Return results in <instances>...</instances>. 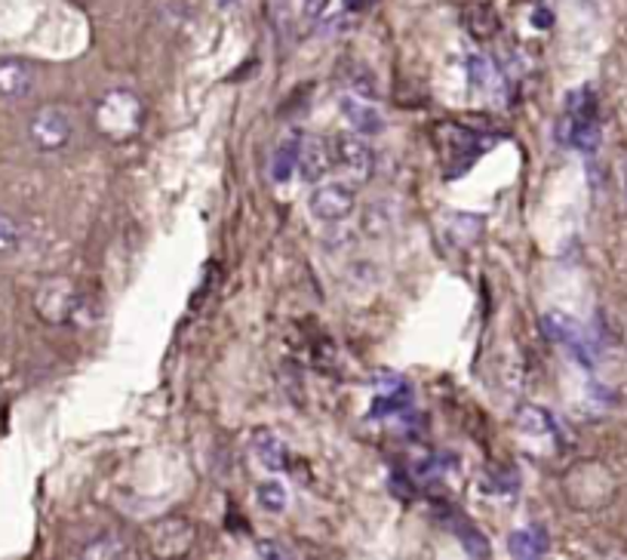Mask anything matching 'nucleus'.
<instances>
[{
	"label": "nucleus",
	"instance_id": "9d476101",
	"mask_svg": "<svg viewBox=\"0 0 627 560\" xmlns=\"http://www.w3.org/2000/svg\"><path fill=\"white\" fill-rule=\"evenodd\" d=\"M339 105L341 115L348 118V123L354 127V133H360V136H375V133L385 130V120L378 115V108H373L363 96H341Z\"/></svg>",
	"mask_w": 627,
	"mask_h": 560
},
{
	"label": "nucleus",
	"instance_id": "2eb2a0df",
	"mask_svg": "<svg viewBox=\"0 0 627 560\" xmlns=\"http://www.w3.org/2000/svg\"><path fill=\"white\" fill-rule=\"evenodd\" d=\"M299 148H302V139L299 136L287 139V142L277 148V154H274V164H272V176L277 179V182H287L289 176H292V170L299 167Z\"/></svg>",
	"mask_w": 627,
	"mask_h": 560
},
{
	"label": "nucleus",
	"instance_id": "f03ea898",
	"mask_svg": "<svg viewBox=\"0 0 627 560\" xmlns=\"http://www.w3.org/2000/svg\"><path fill=\"white\" fill-rule=\"evenodd\" d=\"M434 142L441 145L446 179L461 176L480 154L492 148V139L480 136V133L468 130V127H458V123H443L441 130H434Z\"/></svg>",
	"mask_w": 627,
	"mask_h": 560
},
{
	"label": "nucleus",
	"instance_id": "412c9836",
	"mask_svg": "<svg viewBox=\"0 0 627 560\" xmlns=\"http://www.w3.org/2000/svg\"><path fill=\"white\" fill-rule=\"evenodd\" d=\"M292 551H289L287 545L280 543H258V558H289Z\"/></svg>",
	"mask_w": 627,
	"mask_h": 560
},
{
	"label": "nucleus",
	"instance_id": "6ab92c4d",
	"mask_svg": "<svg viewBox=\"0 0 627 560\" xmlns=\"http://www.w3.org/2000/svg\"><path fill=\"white\" fill-rule=\"evenodd\" d=\"M258 505L265 511H272V514H280V511L287 509V490L280 484H274V480L262 484L258 487Z\"/></svg>",
	"mask_w": 627,
	"mask_h": 560
},
{
	"label": "nucleus",
	"instance_id": "aec40b11",
	"mask_svg": "<svg viewBox=\"0 0 627 560\" xmlns=\"http://www.w3.org/2000/svg\"><path fill=\"white\" fill-rule=\"evenodd\" d=\"M84 555L86 558H123V555H126V545L108 536V539H96L93 545H86Z\"/></svg>",
	"mask_w": 627,
	"mask_h": 560
},
{
	"label": "nucleus",
	"instance_id": "4be33fe9",
	"mask_svg": "<svg viewBox=\"0 0 627 560\" xmlns=\"http://www.w3.org/2000/svg\"><path fill=\"white\" fill-rule=\"evenodd\" d=\"M532 22H535V25H542V28H547V25H551V13H547V10H539V13L532 16Z\"/></svg>",
	"mask_w": 627,
	"mask_h": 560
},
{
	"label": "nucleus",
	"instance_id": "9b49d317",
	"mask_svg": "<svg viewBox=\"0 0 627 560\" xmlns=\"http://www.w3.org/2000/svg\"><path fill=\"white\" fill-rule=\"evenodd\" d=\"M508 548L514 558H542L547 551V533L542 526H526V529H517L510 533Z\"/></svg>",
	"mask_w": 627,
	"mask_h": 560
},
{
	"label": "nucleus",
	"instance_id": "ddd939ff",
	"mask_svg": "<svg viewBox=\"0 0 627 560\" xmlns=\"http://www.w3.org/2000/svg\"><path fill=\"white\" fill-rule=\"evenodd\" d=\"M465 25H468V32L477 40H490L498 32V16H495V10H492L490 3H471L465 10Z\"/></svg>",
	"mask_w": 627,
	"mask_h": 560
},
{
	"label": "nucleus",
	"instance_id": "6e6552de",
	"mask_svg": "<svg viewBox=\"0 0 627 560\" xmlns=\"http://www.w3.org/2000/svg\"><path fill=\"white\" fill-rule=\"evenodd\" d=\"M35 90V65L28 59L7 56L0 59V96L3 99H22Z\"/></svg>",
	"mask_w": 627,
	"mask_h": 560
},
{
	"label": "nucleus",
	"instance_id": "dca6fc26",
	"mask_svg": "<svg viewBox=\"0 0 627 560\" xmlns=\"http://www.w3.org/2000/svg\"><path fill=\"white\" fill-rule=\"evenodd\" d=\"M456 533L461 545H465V551L471 555V558H490V539L486 536H480V529L471 526L468 521H458Z\"/></svg>",
	"mask_w": 627,
	"mask_h": 560
},
{
	"label": "nucleus",
	"instance_id": "7ed1b4c3",
	"mask_svg": "<svg viewBox=\"0 0 627 560\" xmlns=\"http://www.w3.org/2000/svg\"><path fill=\"white\" fill-rule=\"evenodd\" d=\"M333 167L339 170L341 182L360 186V182H370V176H373L375 154L363 142V136L339 133V136L333 139Z\"/></svg>",
	"mask_w": 627,
	"mask_h": 560
},
{
	"label": "nucleus",
	"instance_id": "423d86ee",
	"mask_svg": "<svg viewBox=\"0 0 627 560\" xmlns=\"http://www.w3.org/2000/svg\"><path fill=\"white\" fill-rule=\"evenodd\" d=\"M311 216L321 222H341L354 213V186L348 182H329L311 191Z\"/></svg>",
	"mask_w": 627,
	"mask_h": 560
},
{
	"label": "nucleus",
	"instance_id": "a211bd4d",
	"mask_svg": "<svg viewBox=\"0 0 627 560\" xmlns=\"http://www.w3.org/2000/svg\"><path fill=\"white\" fill-rule=\"evenodd\" d=\"M22 247V228L13 216L0 213V255H13Z\"/></svg>",
	"mask_w": 627,
	"mask_h": 560
},
{
	"label": "nucleus",
	"instance_id": "1a4fd4ad",
	"mask_svg": "<svg viewBox=\"0 0 627 560\" xmlns=\"http://www.w3.org/2000/svg\"><path fill=\"white\" fill-rule=\"evenodd\" d=\"M329 170H333V148L317 136L305 139L302 148H299V172H302V179L314 186Z\"/></svg>",
	"mask_w": 627,
	"mask_h": 560
},
{
	"label": "nucleus",
	"instance_id": "20e7f679",
	"mask_svg": "<svg viewBox=\"0 0 627 560\" xmlns=\"http://www.w3.org/2000/svg\"><path fill=\"white\" fill-rule=\"evenodd\" d=\"M28 136L35 142L37 152H62V148H69L71 139H74V120L69 118V111H62L56 105H47L28 123Z\"/></svg>",
	"mask_w": 627,
	"mask_h": 560
},
{
	"label": "nucleus",
	"instance_id": "f257e3e1",
	"mask_svg": "<svg viewBox=\"0 0 627 560\" xmlns=\"http://www.w3.org/2000/svg\"><path fill=\"white\" fill-rule=\"evenodd\" d=\"M142 120H145L142 99L133 96L130 90H111L96 108V127L111 142H126L136 136L142 130Z\"/></svg>",
	"mask_w": 627,
	"mask_h": 560
},
{
	"label": "nucleus",
	"instance_id": "f8f14e48",
	"mask_svg": "<svg viewBox=\"0 0 627 560\" xmlns=\"http://www.w3.org/2000/svg\"><path fill=\"white\" fill-rule=\"evenodd\" d=\"M255 453H258V462L265 468H272V472H284L289 465V446L277 434H272V431L255 438Z\"/></svg>",
	"mask_w": 627,
	"mask_h": 560
},
{
	"label": "nucleus",
	"instance_id": "f3484780",
	"mask_svg": "<svg viewBox=\"0 0 627 560\" xmlns=\"http://www.w3.org/2000/svg\"><path fill=\"white\" fill-rule=\"evenodd\" d=\"M544 330H547L551 339L563 342V345H572L578 339V323L563 318V314H547L544 318Z\"/></svg>",
	"mask_w": 627,
	"mask_h": 560
},
{
	"label": "nucleus",
	"instance_id": "39448f33",
	"mask_svg": "<svg viewBox=\"0 0 627 560\" xmlns=\"http://www.w3.org/2000/svg\"><path fill=\"white\" fill-rule=\"evenodd\" d=\"M81 306H84L81 293H77V287H74L71 281H65V277L47 281L44 287L37 289L35 296L37 314L47 323H71L74 321V314L81 311Z\"/></svg>",
	"mask_w": 627,
	"mask_h": 560
},
{
	"label": "nucleus",
	"instance_id": "4468645a",
	"mask_svg": "<svg viewBox=\"0 0 627 560\" xmlns=\"http://www.w3.org/2000/svg\"><path fill=\"white\" fill-rule=\"evenodd\" d=\"M465 69H468L471 84H474L477 90H483V93H492V90H498V84H502V74L495 69V62L486 59V56H471Z\"/></svg>",
	"mask_w": 627,
	"mask_h": 560
},
{
	"label": "nucleus",
	"instance_id": "0eeeda50",
	"mask_svg": "<svg viewBox=\"0 0 627 560\" xmlns=\"http://www.w3.org/2000/svg\"><path fill=\"white\" fill-rule=\"evenodd\" d=\"M326 7H329V0H280V7H277L280 28L296 40H302L314 32V25L323 19Z\"/></svg>",
	"mask_w": 627,
	"mask_h": 560
}]
</instances>
